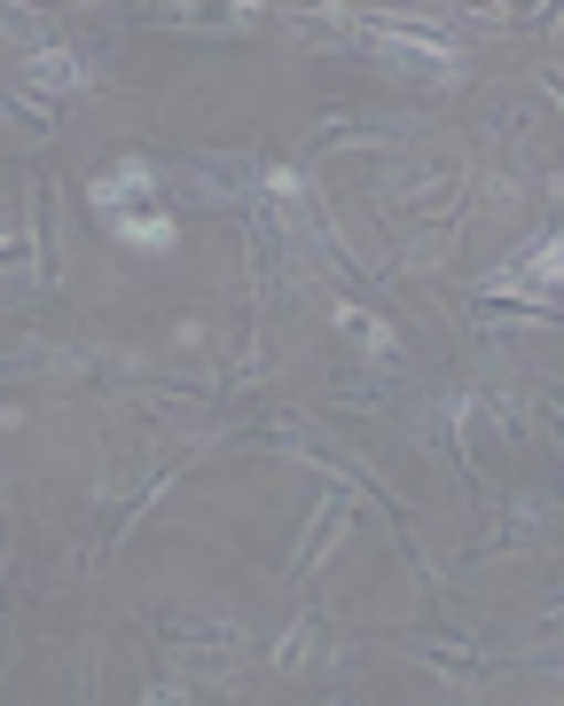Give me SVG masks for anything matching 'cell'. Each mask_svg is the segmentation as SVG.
Segmentation results:
<instances>
[{"mask_svg":"<svg viewBox=\"0 0 564 706\" xmlns=\"http://www.w3.org/2000/svg\"><path fill=\"white\" fill-rule=\"evenodd\" d=\"M126 243H173L165 220H126Z\"/></svg>","mask_w":564,"mask_h":706,"instance_id":"6da1fadb","label":"cell"}]
</instances>
